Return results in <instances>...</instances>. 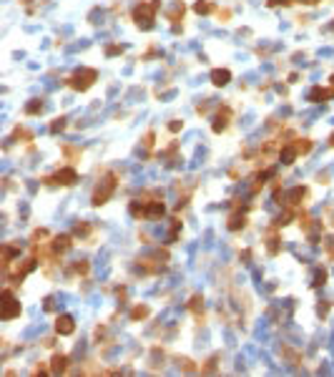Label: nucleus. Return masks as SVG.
<instances>
[{
    "instance_id": "obj_1",
    "label": "nucleus",
    "mask_w": 334,
    "mask_h": 377,
    "mask_svg": "<svg viewBox=\"0 0 334 377\" xmlns=\"http://www.w3.org/2000/svg\"><path fill=\"white\" fill-rule=\"evenodd\" d=\"M159 8H161V0H149V3L141 0V3L133 8V23H136L141 30H151Z\"/></svg>"
},
{
    "instance_id": "obj_2",
    "label": "nucleus",
    "mask_w": 334,
    "mask_h": 377,
    "mask_svg": "<svg viewBox=\"0 0 334 377\" xmlns=\"http://www.w3.org/2000/svg\"><path fill=\"white\" fill-rule=\"evenodd\" d=\"M118 186V181H116V174H106L101 181H98V186L93 188V196H91V204L93 206H103L111 196H113V191Z\"/></svg>"
},
{
    "instance_id": "obj_3",
    "label": "nucleus",
    "mask_w": 334,
    "mask_h": 377,
    "mask_svg": "<svg viewBox=\"0 0 334 377\" xmlns=\"http://www.w3.org/2000/svg\"><path fill=\"white\" fill-rule=\"evenodd\" d=\"M96 78H98V71H96V68H78V71L68 78V86H71L73 91H88V88L96 83Z\"/></svg>"
},
{
    "instance_id": "obj_4",
    "label": "nucleus",
    "mask_w": 334,
    "mask_h": 377,
    "mask_svg": "<svg viewBox=\"0 0 334 377\" xmlns=\"http://www.w3.org/2000/svg\"><path fill=\"white\" fill-rule=\"evenodd\" d=\"M168 264V254L166 252H156V254H151V257H141L139 259V269L144 272V274H159V272H164Z\"/></svg>"
},
{
    "instance_id": "obj_5",
    "label": "nucleus",
    "mask_w": 334,
    "mask_h": 377,
    "mask_svg": "<svg viewBox=\"0 0 334 377\" xmlns=\"http://www.w3.org/2000/svg\"><path fill=\"white\" fill-rule=\"evenodd\" d=\"M48 186H73L76 181H78V171L73 169V166H63V169H58L53 176H45L43 179Z\"/></svg>"
},
{
    "instance_id": "obj_6",
    "label": "nucleus",
    "mask_w": 334,
    "mask_h": 377,
    "mask_svg": "<svg viewBox=\"0 0 334 377\" xmlns=\"http://www.w3.org/2000/svg\"><path fill=\"white\" fill-rule=\"evenodd\" d=\"M3 309H0V317L5 320V322H10V320H15V317H20V302L15 299V294H13V289H5L3 292Z\"/></svg>"
},
{
    "instance_id": "obj_7",
    "label": "nucleus",
    "mask_w": 334,
    "mask_h": 377,
    "mask_svg": "<svg viewBox=\"0 0 334 377\" xmlns=\"http://www.w3.org/2000/svg\"><path fill=\"white\" fill-rule=\"evenodd\" d=\"M71 246H73L71 234H58V236H53V241H48V252H50L53 259H60V254H65Z\"/></svg>"
},
{
    "instance_id": "obj_8",
    "label": "nucleus",
    "mask_w": 334,
    "mask_h": 377,
    "mask_svg": "<svg viewBox=\"0 0 334 377\" xmlns=\"http://www.w3.org/2000/svg\"><path fill=\"white\" fill-rule=\"evenodd\" d=\"M229 123H231V108H229V106H219V111H216V116H214V121H211L214 134L226 131V129H229Z\"/></svg>"
},
{
    "instance_id": "obj_9",
    "label": "nucleus",
    "mask_w": 334,
    "mask_h": 377,
    "mask_svg": "<svg viewBox=\"0 0 334 377\" xmlns=\"http://www.w3.org/2000/svg\"><path fill=\"white\" fill-rule=\"evenodd\" d=\"M309 196V188L307 186H294L289 188L287 194H284V199H287V206L289 209H299L302 204H304V199Z\"/></svg>"
},
{
    "instance_id": "obj_10",
    "label": "nucleus",
    "mask_w": 334,
    "mask_h": 377,
    "mask_svg": "<svg viewBox=\"0 0 334 377\" xmlns=\"http://www.w3.org/2000/svg\"><path fill=\"white\" fill-rule=\"evenodd\" d=\"M55 332L63 335V337H65V335H73V332H76V320H73L71 315H58V317H55Z\"/></svg>"
},
{
    "instance_id": "obj_11",
    "label": "nucleus",
    "mask_w": 334,
    "mask_h": 377,
    "mask_svg": "<svg viewBox=\"0 0 334 377\" xmlns=\"http://www.w3.org/2000/svg\"><path fill=\"white\" fill-rule=\"evenodd\" d=\"M183 15H186V3H183V0H176V3H173V8L166 13V18L171 20L173 30H178V23L183 20Z\"/></svg>"
},
{
    "instance_id": "obj_12",
    "label": "nucleus",
    "mask_w": 334,
    "mask_h": 377,
    "mask_svg": "<svg viewBox=\"0 0 334 377\" xmlns=\"http://www.w3.org/2000/svg\"><path fill=\"white\" fill-rule=\"evenodd\" d=\"M297 156H299V151H297V146H294V139H292V141H287V144L279 149V161H282V164H287V166H289V164H294V161H297Z\"/></svg>"
},
{
    "instance_id": "obj_13",
    "label": "nucleus",
    "mask_w": 334,
    "mask_h": 377,
    "mask_svg": "<svg viewBox=\"0 0 334 377\" xmlns=\"http://www.w3.org/2000/svg\"><path fill=\"white\" fill-rule=\"evenodd\" d=\"M312 103H322V101H332L334 98V86L332 88H322V86H314L312 91H309V96H307Z\"/></svg>"
},
{
    "instance_id": "obj_14",
    "label": "nucleus",
    "mask_w": 334,
    "mask_h": 377,
    "mask_svg": "<svg viewBox=\"0 0 334 377\" xmlns=\"http://www.w3.org/2000/svg\"><path fill=\"white\" fill-rule=\"evenodd\" d=\"M277 229H279V226H274V224H272V229H269V234H266V252H269L272 257H274V254H279V249H282V239H279Z\"/></svg>"
},
{
    "instance_id": "obj_15",
    "label": "nucleus",
    "mask_w": 334,
    "mask_h": 377,
    "mask_svg": "<svg viewBox=\"0 0 334 377\" xmlns=\"http://www.w3.org/2000/svg\"><path fill=\"white\" fill-rule=\"evenodd\" d=\"M68 367H71V360H68V355H53V362H50V372L53 375H60V372H68Z\"/></svg>"
},
{
    "instance_id": "obj_16",
    "label": "nucleus",
    "mask_w": 334,
    "mask_h": 377,
    "mask_svg": "<svg viewBox=\"0 0 334 377\" xmlns=\"http://www.w3.org/2000/svg\"><path fill=\"white\" fill-rule=\"evenodd\" d=\"M231 81V71L229 68H214L211 71V83L214 86H226Z\"/></svg>"
},
{
    "instance_id": "obj_17",
    "label": "nucleus",
    "mask_w": 334,
    "mask_h": 377,
    "mask_svg": "<svg viewBox=\"0 0 334 377\" xmlns=\"http://www.w3.org/2000/svg\"><path fill=\"white\" fill-rule=\"evenodd\" d=\"M279 355H282V357H284V360H287L289 365H299V362L304 360V357H302V355H299L297 350H292L289 345H282V347H279Z\"/></svg>"
},
{
    "instance_id": "obj_18",
    "label": "nucleus",
    "mask_w": 334,
    "mask_h": 377,
    "mask_svg": "<svg viewBox=\"0 0 334 377\" xmlns=\"http://www.w3.org/2000/svg\"><path fill=\"white\" fill-rule=\"evenodd\" d=\"M246 226V216L244 214H231L229 219H226V229L229 231H239V229H244Z\"/></svg>"
},
{
    "instance_id": "obj_19",
    "label": "nucleus",
    "mask_w": 334,
    "mask_h": 377,
    "mask_svg": "<svg viewBox=\"0 0 334 377\" xmlns=\"http://www.w3.org/2000/svg\"><path fill=\"white\" fill-rule=\"evenodd\" d=\"M188 309H191L198 320H204V297H201V294H193L191 302H188Z\"/></svg>"
},
{
    "instance_id": "obj_20",
    "label": "nucleus",
    "mask_w": 334,
    "mask_h": 377,
    "mask_svg": "<svg viewBox=\"0 0 334 377\" xmlns=\"http://www.w3.org/2000/svg\"><path fill=\"white\" fill-rule=\"evenodd\" d=\"M15 254H20V252H18L13 244H5V246H3V269H8V267H10V262H13V257H15Z\"/></svg>"
},
{
    "instance_id": "obj_21",
    "label": "nucleus",
    "mask_w": 334,
    "mask_h": 377,
    "mask_svg": "<svg viewBox=\"0 0 334 377\" xmlns=\"http://www.w3.org/2000/svg\"><path fill=\"white\" fill-rule=\"evenodd\" d=\"M151 315V309L146 307V304H136L133 309H131V322H139V320H146Z\"/></svg>"
},
{
    "instance_id": "obj_22",
    "label": "nucleus",
    "mask_w": 334,
    "mask_h": 377,
    "mask_svg": "<svg viewBox=\"0 0 334 377\" xmlns=\"http://www.w3.org/2000/svg\"><path fill=\"white\" fill-rule=\"evenodd\" d=\"M193 10H196L198 15H209V13H214V3H209V0H196V3H193Z\"/></svg>"
},
{
    "instance_id": "obj_23",
    "label": "nucleus",
    "mask_w": 334,
    "mask_h": 377,
    "mask_svg": "<svg viewBox=\"0 0 334 377\" xmlns=\"http://www.w3.org/2000/svg\"><path fill=\"white\" fill-rule=\"evenodd\" d=\"M43 108H45V103H43L40 98H33V101L25 106V113H28V116H35V113H43Z\"/></svg>"
},
{
    "instance_id": "obj_24",
    "label": "nucleus",
    "mask_w": 334,
    "mask_h": 377,
    "mask_svg": "<svg viewBox=\"0 0 334 377\" xmlns=\"http://www.w3.org/2000/svg\"><path fill=\"white\" fill-rule=\"evenodd\" d=\"M294 146H297V151L304 156V154H309V151H312L314 141H312V139H294Z\"/></svg>"
},
{
    "instance_id": "obj_25",
    "label": "nucleus",
    "mask_w": 334,
    "mask_h": 377,
    "mask_svg": "<svg viewBox=\"0 0 334 377\" xmlns=\"http://www.w3.org/2000/svg\"><path fill=\"white\" fill-rule=\"evenodd\" d=\"M13 139H23V141H33V131H28L25 126H15Z\"/></svg>"
},
{
    "instance_id": "obj_26",
    "label": "nucleus",
    "mask_w": 334,
    "mask_h": 377,
    "mask_svg": "<svg viewBox=\"0 0 334 377\" xmlns=\"http://www.w3.org/2000/svg\"><path fill=\"white\" fill-rule=\"evenodd\" d=\"M88 269H91V264H88V262H76V264L68 269V274H83V277H86V274H88Z\"/></svg>"
},
{
    "instance_id": "obj_27",
    "label": "nucleus",
    "mask_w": 334,
    "mask_h": 377,
    "mask_svg": "<svg viewBox=\"0 0 334 377\" xmlns=\"http://www.w3.org/2000/svg\"><path fill=\"white\" fill-rule=\"evenodd\" d=\"M327 284V269H317V274H314V282H312V287L317 289V287H324Z\"/></svg>"
},
{
    "instance_id": "obj_28",
    "label": "nucleus",
    "mask_w": 334,
    "mask_h": 377,
    "mask_svg": "<svg viewBox=\"0 0 334 377\" xmlns=\"http://www.w3.org/2000/svg\"><path fill=\"white\" fill-rule=\"evenodd\" d=\"M178 365H181L186 372H198V370H201V367H198V365H193L188 357H181V360H178Z\"/></svg>"
},
{
    "instance_id": "obj_29",
    "label": "nucleus",
    "mask_w": 334,
    "mask_h": 377,
    "mask_svg": "<svg viewBox=\"0 0 334 377\" xmlns=\"http://www.w3.org/2000/svg\"><path fill=\"white\" fill-rule=\"evenodd\" d=\"M73 231H76L78 236H88V234H91V224H86V221H78Z\"/></svg>"
},
{
    "instance_id": "obj_30",
    "label": "nucleus",
    "mask_w": 334,
    "mask_h": 377,
    "mask_svg": "<svg viewBox=\"0 0 334 377\" xmlns=\"http://www.w3.org/2000/svg\"><path fill=\"white\" fill-rule=\"evenodd\" d=\"M216 362H219V355L209 357V360H206V365H201V372H214V370H216Z\"/></svg>"
},
{
    "instance_id": "obj_31",
    "label": "nucleus",
    "mask_w": 334,
    "mask_h": 377,
    "mask_svg": "<svg viewBox=\"0 0 334 377\" xmlns=\"http://www.w3.org/2000/svg\"><path fill=\"white\" fill-rule=\"evenodd\" d=\"M65 129V118H55L53 123H50V134H58V131H63Z\"/></svg>"
},
{
    "instance_id": "obj_32",
    "label": "nucleus",
    "mask_w": 334,
    "mask_h": 377,
    "mask_svg": "<svg viewBox=\"0 0 334 377\" xmlns=\"http://www.w3.org/2000/svg\"><path fill=\"white\" fill-rule=\"evenodd\" d=\"M178 229H181V221H178V219H173V226H171V231H168V241H176Z\"/></svg>"
},
{
    "instance_id": "obj_33",
    "label": "nucleus",
    "mask_w": 334,
    "mask_h": 377,
    "mask_svg": "<svg viewBox=\"0 0 334 377\" xmlns=\"http://www.w3.org/2000/svg\"><path fill=\"white\" fill-rule=\"evenodd\" d=\"M292 3H299V0H266V5H269V8H279V5H282V8H287V5H292Z\"/></svg>"
},
{
    "instance_id": "obj_34",
    "label": "nucleus",
    "mask_w": 334,
    "mask_h": 377,
    "mask_svg": "<svg viewBox=\"0 0 334 377\" xmlns=\"http://www.w3.org/2000/svg\"><path fill=\"white\" fill-rule=\"evenodd\" d=\"M63 154H65L68 159H78V156H81V149H73V146H63Z\"/></svg>"
},
{
    "instance_id": "obj_35",
    "label": "nucleus",
    "mask_w": 334,
    "mask_h": 377,
    "mask_svg": "<svg viewBox=\"0 0 334 377\" xmlns=\"http://www.w3.org/2000/svg\"><path fill=\"white\" fill-rule=\"evenodd\" d=\"M123 50H126L123 45H108V48H106V55H121Z\"/></svg>"
},
{
    "instance_id": "obj_36",
    "label": "nucleus",
    "mask_w": 334,
    "mask_h": 377,
    "mask_svg": "<svg viewBox=\"0 0 334 377\" xmlns=\"http://www.w3.org/2000/svg\"><path fill=\"white\" fill-rule=\"evenodd\" d=\"M144 146H146L149 151L154 149V131H146V134H144Z\"/></svg>"
},
{
    "instance_id": "obj_37",
    "label": "nucleus",
    "mask_w": 334,
    "mask_h": 377,
    "mask_svg": "<svg viewBox=\"0 0 334 377\" xmlns=\"http://www.w3.org/2000/svg\"><path fill=\"white\" fill-rule=\"evenodd\" d=\"M33 372H35V375H48L50 370H48V365H45V362H40V365H35V370H33Z\"/></svg>"
},
{
    "instance_id": "obj_38",
    "label": "nucleus",
    "mask_w": 334,
    "mask_h": 377,
    "mask_svg": "<svg viewBox=\"0 0 334 377\" xmlns=\"http://www.w3.org/2000/svg\"><path fill=\"white\" fill-rule=\"evenodd\" d=\"M216 15H219V20H229V18H231V10H229V8H224V10H219Z\"/></svg>"
},
{
    "instance_id": "obj_39",
    "label": "nucleus",
    "mask_w": 334,
    "mask_h": 377,
    "mask_svg": "<svg viewBox=\"0 0 334 377\" xmlns=\"http://www.w3.org/2000/svg\"><path fill=\"white\" fill-rule=\"evenodd\" d=\"M53 302H55L53 297H48V299H45V312H53V309H55V304H53Z\"/></svg>"
},
{
    "instance_id": "obj_40",
    "label": "nucleus",
    "mask_w": 334,
    "mask_h": 377,
    "mask_svg": "<svg viewBox=\"0 0 334 377\" xmlns=\"http://www.w3.org/2000/svg\"><path fill=\"white\" fill-rule=\"evenodd\" d=\"M317 312H319L322 317H327V312H329V302H327V304H319V307H317Z\"/></svg>"
},
{
    "instance_id": "obj_41",
    "label": "nucleus",
    "mask_w": 334,
    "mask_h": 377,
    "mask_svg": "<svg viewBox=\"0 0 334 377\" xmlns=\"http://www.w3.org/2000/svg\"><path fill=\"white\" fill-rule=\"evenodd\" d=\"M181 126H183L181 121H171V123H168V131H178Z\"/></svg>"
},
{
    "instance_id": "obj_42",
    "label": "nucleus",
    "mask_w": 334,
    "mask_h": 377,
    "mask_svg": "<svg viewBox=\"0 0 334 377\" xmlns=\"http://www.w3.org/2000/svg\"><path fill=\"white\" fill-rule=\"evenodd\" d=\"M299 3H304V5H317L319 0H299Z\"/></svg>"
},
{
    "instance_id": "obj_43",
    "label": "nucleus",
    "mask_w": 334,
    "mask_h": 377,
    "mask_svg": "<svg viewBox=\"0 0 334 377\" xmlns=\"http://www.w3.org/2000/svg\"><path fill=\"white\" fill-rule=\"evenodd\" d=\"M329 146H332V149H334V134H332V136H329Z\"/></svg>"
},
{
    "instance_id": "obj_44",
    "label": "nucleus",
    "mask_w": 334,
    "mask_h": 377,
    "mask_svg": "<svg viewBox=\"0 0 334 377\" xmlns=\"http://www.w3.org/2000/svg\"><path fill=\"white\" fill-rule=\"evenodd\" d=\"M20 3H23V5H30V3H33V0H20Z\"/></svg>"
},
{
    "instance_id": "obj_45",
    "label": "nucleus",
    "mask_w": 334,
    "mask_h": 377,
    "mask_svg": "<svg viewBox=\"0 0 334 377\" xmlns=\"http://www.w3.org/2000/svg\"><path fill=\"white\" fill-rule=\"evenodd\" d=\"M329 81H332V86H334V76H332V78H329Z\"/></svg>"
},
{
    "instance_id": "obj_46",
    "label": "nucleus",
    "mask_w": 334,
    "mask_h": 377,
    "mask_svg": "<svg viewBox=\"0 0 334 377\" xmlns=\"http://www.w3.org/2000/svg\"><path fill=\"white\" fill-rule=\"evenodd\" d=\"M332 28H334V25H332Z\"/></svg>"
}]
</instances>
